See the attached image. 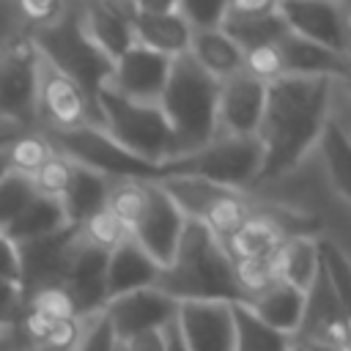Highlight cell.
<instances>
[{"label": "cell", "mask_w": 351, "mask_h": 351, "mask_svg": "<svg viewBox=\"0 0 351 351\" xmlns=\"http://www.w3.org/2000/svg\"><path fill=\"white\" fill-rule=\"evenodd\" d=\"M80 19H82V27H85L88 38L110 60H118L134 44L129 16L115 0H90L85 16H80Z\"/></svg>", "instance_id": "7402d4cb"}, {"label": "cell", "mask_w": 351, "mask_h": 351, "mask_svg": "<svg viewBox=\"0 0 351 351\" xmlns=\"http://www.w3.org/2000/svg\"><path fill=\"white\" fill-rule=\"evenodd\" d=\"M293 351H302V348H299V346H296V343H293Z\"/></svg>", "instance_id": "f6af8a7d"}, {"label": "cell", "mask_w": 351, "mask_h": 351, "mask_svg": "<svg viewBox=\"0 0 351 351\" xmlns=\"http://www.w3.org/2000/svg\"><path fill=\"white\" fill-rule=\"evenodd\" d=\"M321 145V154H324V165H326V173H329V181L332 186L337 189V195L343 200H348V184H351V145H348V137H346V129L329 115L321 126V134L315 140Z\"/></svg>", "instance_id": "f1b7e54d"}, {"label": "cell", "mask_w": 351, "mask_h": 351, "mask_svg": "<svg viewBox=\"0 0 351 351\" xmlns=\"http://www.w3.org/2000/svg\"><path fill=\"white\" fill-rule=\"evenodd\" d=\"M219 30L241 49V52H252V49H261V47H271L277 44L288 27L282 22V16L274 11V14H266V16H225Z\"/></svg>", "instance_id": "83f0119b"}, {"label": "cell", "mask_w": 351, "mask_h": 351, "mask_svg": "<svg viewBox=\"0 0 351 351\" xmlns=\"http://www.w3.org/2000/svg\"><path fill=\"white\" fill-rule=\"evenodd\" d=\"M280 0H230L225 16H266L277 11Z\"/></svg>", "instance_id": "8d00e7d4"}, {"label": "cell", "mask_w": 351, "mask_h": 351, "mask_svg": "<svg viewBox=\"0 0 351 351\" xmlns=\"http://www.w3.org/2000/svg\"><path fill=\"white\" fill-rule=\"evenodd\" d=\"M8 170H14V165H11V156H8V148H0V178H3Z\"/></svg>", "instance_id": "7bdbcfd3"}, {"label": "cell", "mask_w": 351, "mask_h": 351, "mask_svg": "<svg viewBox=\"0 0 351 351\" xmlns=\"http://www.w3.org/2000/svg\"><path fill=\"white\" fill-rule=\"evenodd\" d=\"M19 307H22L19 285H16L14 280H3V277H0V329H3L5 324L16 321Z\"/></svg>", "instance_id": "d590c367"}, {"label": "cell", "mask_w": 351, "mask_h": 351, "mask_svg": "<svg viewBox=\"0 0 351 351\" xmlns=\"http://www.w3.org/2000/svg\"><path fill=\"white\" fill-rule=\"evenodd\" d=\"M156 291L173 302H247V291L222 241L197 219H186L173 261L159 271Z\"/></svg>", "instance_id": "7a4b0ae2"}, {"label": "cell", "mask_w": 351, "mask_h": 351, "mask_svg": "<svg viewBox=\"0 0 351 351\" xmlns=\"http://www.w3.org/2000/svg\"><path fill=\"white\" fill-rule=\"evenodd\" d=\"M38 195L36 184L30 181L27 173H19V170H8L3 178H0V230Z\"/></svg>", "instance_id": "f546056e"}, {"label": "cell", "mask_w": 351, "mask_h": 351, "mask_svg": "<svg viewBox=\"0 0 351 351\" xmlns=\"http://www.w3.org/2000/svg\"><path fill=\"white\" fill-rule=\"evenodd\" d=\"M184 222H186V217L173 203V197L159 184H145L143 200H140L132 222L126 225V233L143 247V252L159 269H165L176 255Z\"/></svg>", "instance_id": "9c48e42d"}, {"label": "cell", "mask_w": 351, "mask_h": 351, "mask_svg": "<svg viewBox=\"0 0 351 351\" xmlns=\"http://www.w3.org/2000/svg\"><path fill=\"white\" fill-rule=\"evenodd\" d=\"M101 313L110 321L115 340L118 343H129V340H134L140 335L159 332L165 324L176 321L178 302H173L170 296H165L156 288H140V291L107 299Z\"/></svg>", "instance_id": "7c38bea8"}, {"label": "cell", "mask_w": 351, "mask_h": 351, "mask_svg": "<svg viewBox=\"0 0 351 351\" xmlns=\"http://www.w3.org/2000/svg\"><path fill=\"white\" fill-rule=\"evenodd\" d=\"M165 165V181L170 178H203L222 189H244L255 184V176L261 170V143L258 137H230L217 134L203 148L167 159Z\"/></svg>", "instance_id": "52a82bcc"}, {"label": "cell", "mask_w": 351, "mask_h": 351, "mask_svg": "<svg viewBox=\"0 0 351 351\" xmlns=\"http://www.w3.org/2000/svg\"><path fill=\"white\" fill-rule=\"evenodd\" d=\"M332 82L324 77H277L266 82V104L258 126L261 170L255 184L291 173L315 145L324 121L332 115Z\"/></svg>", "instance_id": "6da1fadb"}, {"label": "cell", "mask_w": 351, "mask_h": 351, "mask_svg": "<svg viewBox=\"0 0 351 351\" xmlns=\"http://www.w3.org/2000/svg\"><path fill=\"white\" fill-rule=\"evenodd\" d=\"M170 60L173 58L159 55L134 41L118 60H112V71L104 88L129 101L156 104L170 74Z\"/></svg>", "instance_id": "5bb4252c"}, {"label": "cell", "mask_w": 351, "mask_h": 351, "mask_svg": "<svg viewBox=\"0 0 351 351\" xmlns=\"http://www.w3.org/2000/svg\"><path fill=\"white\" fill-rule=\"evenodd\" d=\"M107 195H110L107 178H101L99 173H93L77 162H69V176L63 181V189L58 192V200L63 206L69 225L80 228L88 219H93L99 211H104Z\"/></svg>", "instance_id": "ffe728a7"}, {"label": "cell", "mask_w": 351, "mask_h": 351, "mask_svg": "<svg viewBox=\"0 0 351 351\" xmlns=\"http://www.w3.org/2000/svg\"><path fill=\"white\" fill-rule=\"evenodd\" d=\"M38 112L49 118V129H74L85 123L101 126L99 110L85 99V93L44 60L38 74Z\"/></svg>", "instance_id": "2e32d148"}, {"label": "cell", "mask_w": 351, "mask_h": 351, "mask_svg": "<svg viewBox=\"0 0 351 351\" xmlns=\"http://www.w3.org/2000/svg\"><path fill=\"white\" fill-rule=\"evenodd\" d=\"M244 304L263 324H269L271 329L293 337L299 332L302 315H304V291H299V288H293L282 280H274L266 288L250 293Z\"/></svg>", "instance_id": "44dd1931"}, {"label": "cell", "mask_w": 351, "mask_h": 351, "mask_svg": "<svg viewBox=\"0 0 351 351\" xmlns=\"http://www.w3.org/2000/svg\"><path fill=\"white\" fill-rule=\"evenodd\" d=\"M186 52L192 55V60L203 71H208L219 82L244 69V52L219 27H214V30H192Z\"/></svg>", "instance_id": "cb8c5ba5"}, {"label": "cell", "mask_w": 351, "mask_h": 351, "mask_svg": "<svg viewBox=\"0 0 351 351\" xmlns=\"http://www.w3.org/2000/svg\"><path fill=\"white\" fill-rule=\"evenodd\" d=\"M176 324L189 351H233V318L225 302H181Z\"/></svg>", "instance_id": "e0dca14e"}, {"label": "cell", "mask_w": 351, "mask_h": 351, "mask_svg": "<svg viewBox=\"0 0 351 351\" xmlns=\"http://www.w3.org/2000/svg\"><path fill=\"white\" fill-rule=\"evenodd\" d=\"M19 8L25 14V19L33 22L36 27L52 25L55 19H60L66 14V3L63 0H19Z\"/></svg>", "instance_id": "e575fe53"}, {"label": "cell", "mask_w": 351, "mask_h": 351, "mask_svg": "<svg viewBox=\"0 0 351 351\" xmlns=\"http://www.w3.org/2000/svg\"><path fill=\"white\" fill-rule=\"evenodd\" d=\"M274 271H277V280H282V282L307 293V288L313 285L315 271H318L315 241L310 236L282 239V244L274 255Z\"/></svg>", "instance_id": "4316f807"}, {"label": "cell", "mask_w": 351, "mask_h": 351, "mask_svg": "<svg viewBox=\"0 0 351 351\" xmlns=\"http://www.w3.org/2000/svg\"><path fill=\"white\" fill-rule=\"evenodd\" d=\"M159 337H162V348H165V351H189L186 343H184V337H181V329H178L176 321L165 324V326L159 329Z\"/></svg>", "instance_id": "ab89813d"}, {"label": "cell", "mask_w": 351, "mask_h": 351, "mask_svg": "<svg viewBox=\"0 0 351 351\" xmlns=\"http://www.w3.org/2000/svg\"><path fill=\"white\" fill-rule=\"evenodd\" d=\"M178 0H132L123 11L132 14H173Z\"/></svg>", "instance_id": "f35d334b"}, {"label": "cell", "mask_w": 351, "mask_h": 351, "mask_svg": "<svg viewBox=\"0 0 351 351\" xmlns=\"http://www.w3.org/2000/svg\"><path fill=\"white\" fill-rule=\"evenodd\" d=\"M118 340L112 335L110 321L104 318V313L90 315V324L85 332H80V340L74 346V351H115Z\"/></svg>", "instance_id": "d6a6232c"}, {"label": "cell", "mask_w": 351, "mask_h": 351, "mask_svg": "<svg viewBox=\"0 0 351 351\" xmlns=\"http://www.w3.org/2000/svg\"><path fill=\"white\" fill-rule=\"evenodd\" d=\"M217 99L219 80L203 71L189 52L170 60V74L156 104L173 129L176 156L192 154L217 137Z\"/></svg>", "instance_id": "3957f363"}, {"label": "cell", "mask_w": 351, "mask_h": 351, "mask_svg": "<svg viewBox=\"0 0 351 351\" xmlns=\"http://www.w3.org/2000/svg\"><path fill=\"white\" fill-rule=\"evenodd\" d=\"M107 255H110V250L90 244L80 230V241H77L71 261L66 266V274L60 280V291H63L69 310L77 321L85 315L90 318V315L101 313L107 304V288H104Z\"/></svg>", "instance_id": "8fae6325"}, {"label": "cell", "mask_w": 351, "mask_h": 351, "mask_svg": "<svg viewBox=\"0 0 351 351\" xmlns=\"http://www.w3.org/2000/svg\"><path fill=\"white\" fill-rule=\"evenodd\" d=\"M277 14L288 33L348 55V22L340 0H280Z\"/></svg>", "instance_id": "4fadbf2b"}, {"label": "cell", "mask_w": 351, "mask_h": 351, "mask_svg": "<svg viewBox=\"0 0 351 351\" xmlns=\"http://www.w3.org/2000/svg\"><path fill=\"white\" fill-rule=\"evenodd\" d=\"M96 107L101 129L129 154L156 165L176 159V137L159 104L129 101L110 88H101V93L96 96Z\"/></svg>", "instance_id": "8992f818"}, {"label": "cell", "mask_w": 351, "mask_h": 351, "mask_svg": "<svg viewBox=\"0 0 351 351\" xmlns=\"http://www.w3.org/2000/svg\"><path fill=\"white\" fill-rule=\"evenodd\" d=\"M233 351H293V337L263 324L244 302L230 304Z\"/></svg>", "instance_id": "484cf974"}, {"label": "cell", "mask_w": 351, "mask_h": 351, "mask_svg": "<svg viewBox=\"0 0 351 351\" xmlns=\"http://www.w3.org/2000/svg\"><path fill=\"white\" fill-rule=\"evenodd\" d=\"M159 271L162 269L143 252V247L132 236H123L107 255V271H104L107 299L140 288H154Z\"/></svg>", "instance_id": "d6986e66"}, {"label": "cell", "mask_w": 351, "mask_h": 351, "mask_svg": "<svg viewBox=\"0 0 351 351\" xmlns=\"http://www.w3.org/2000/svg\"><path fill=\"white\" fill-rule=\"evenodd\" d=\"M19 134H22V132H0V148H8Z\"/></svg>", "instance_id": "ee69618b"}, {"label": "cell", "mask_w": 351, "mask_h": 351, "mask_svg": "<svg viewBox=\"0 0 351 351\" xmlns=\"http://www.w3.org/2000/svg\"><path fill=\"white\" fill-rule=\"evenodd\" d=\"M30 41H33L38 58L49 69H55L58 74L71 80L85 93V99L96 107V96L101 93V88L110 80L112 60L88 38L82 19L77 14H63L52 25L36 27L30 33Z\"/></svg>", "instance_id": "277c9868"}, {"label": "cell", "mask_w": 351, "mask_h": 351, "mask_svg": "<svg viewBox=\"0 0 351 351\" xmlns=\"http://www.w3.org/2000/svg\"><path fill=\"white\" fill-rule=\"evenodd\" d=\"M115 351H123V346H121V343H118V348H115Z\"/></svg>", "instance_id": "bcb514c9"}, {"label": "cell", "mask_w": 351, "mask_h": 351, "mask_svg": "<svg viewBox=\"0 0 351 351\" xmlns=\"http://www.w3.org/2000/svg\"><path fill=\"white\" fill-rule=\"evenodd\" d=\"M134 41L167 55V58H178L189 49V38H192V27L173 11V14H132L126 11Z\"/></svg>", "instance_id": "603a6c76"}, {"label": "cell", "mask_w": 351, "mask_h": 351, "mask_svg": "<svg viewBox=\"0 0 351 351\" xmlns=\"http://www.w3.org/2000/svg\"><path fill=\"white\" fill-rule=\"evenodd\" d=\"M274 47L280 55L282 77H324V80L348 77V55L332 52L293 33H285Z\"/></svg>", "instance_id": "ac0fdd59"}, {"label": "cell", "mask_w": 351, "mask_h": 351, "mask_svg": "<svg viewBox=\"0 0 351 351\" xmlns=\"http://www.w3.org/2000/svg\"><path fill=\"white\" fill-rule=\"evenodd\" d=\"M121 346H123V351H165L159 332L140 335V337H134V340H129V343H121Z\"/></svg>", "instance_id": "60d3db41"}, {"label": "cell", "mask_w": 351, "mask_h": 351, "mask_svg": "<svg viewBox=\"0 0 351 351\" xmlns=\"http://www.w3.org/2000/svg\"><path fill=\"white\" fill-rule=\"evenodd\" d=\"M0 351H3V337H0Z\"/></svg>", "instance_id": "7dc6e473"}, {"label": "cell", "mask_w": 351, "mask_h": 351, "mask_svg": "<svg viewBox=\"0 0 351 351\" xmlns=\"http://www.w3.org/2000/svg\"><path fill=\"white\" fill-rule=\"evenodd\" d=\"M80 241L77 225H63L60 230L16 244V261H19V293L22 299L60 288V280L66 274V266L71 261V252Z\"/></svg>", "instance_id": "30bf717a"}, {"label": "cell", "mask_w": 351, "mask_h": 351, "mask_svg": "<svg viewBox=\"0 0 351 351\" xmlns=\"http://www.w3.org/2000/svg\"><path fill=\"white\" fill-rule=\"evenodd\" d=\"M66 222V214H63V206L58 197L52 195H36L0 233L16 247V244H25V241H33V239H41V236H49L55 230H60Z\"/></svg>", "instance_id": "d4e9b609"}, {"label": "cell", "mask_w": 351, "mask_h": 351, "mask_svg": "<svg viewBox=\"0 0 351 351\" xmlns=\"http://www.w3.org/2000/svg\"><path fill=\"white\" fill-rule=\"evenodd\" d=\"M44 140L49 148L69 162H77L101 178H121V181H145V184H162L165 165L145 162L134 154H129L123 145H118L101 126H74V129H47Z\"/></svg>", "instance_id": "5b68a950"}, {"label": "cell", "mask_w": 351, "mask_h": 351, "mask_svg": "<svg viewBox=\"0 0 351 351\" xmlns=\"http://www.w3.org/2000/svg\"><path fill=\"white\" fill-rule=\"evenodd\" d=\"M247 74L263 80V82H271L277 77H282V69H280V55H277V47H261V49H252V52H244V69Z\"/></svg>", "instance_id": "836d02e7"}, {"label": "cell", "mask_w": 351, "mask_h": 351, "mask_svg": "<svg viewBox=\"0 0 351 351\" xmlns=\"http://www.w3.org/2000/svg\"><path fill=\"white\" fill-rule=\"evenodd\" d=\"M38 74L41 58L30 36H14L0 47V118L33 123L38 115Z\"/></svg>", "instance_id": "ba28073f"}, {"label": "cell", "mask_w": 351, "mask_h": 351, "mask_svg": "<svg viewBox=\"0 0 351 351\" xmlns=\"http://www.w3.org/2000/svg\"><path fill=\"white\" fill-rule=\"evenodd\" d=\"M315 252H318V269L324 271V277L329 280L332 291L337 293V299L348 307V288H351V269L346 255L340 252V247L329 239H318L315 241Z\"/></svg>", "instance_id": "4dcf8cb0"}, {"label": "cell", "mask_w": 351, "mask_h": 351, "mask_svg": "<svg viewBox=\"0 0 351 351\" xmlns=\"http://www.w3.org/2000/svg\"><path fill=\"white\" fill-rule=\"evenodd\" d=\"M266 104V82L239 71L219 82L217 99V132L230 137H255Z\"/></svg>", "instance_id": "9a60e30c"}, {"label": "cell", "mask_w": 351, "mask_h": 351, "mask_svg": "<svg viewBox=\"0 0 351 351\" xmlns=\"http://www.w3.org/2000/svg\"><path fill=\"white\" fill-rule=\"evenodd\" d=\"M0 277L3 280H19V261H16V247L0 233ZM19 285V282H16Z\"/></svg>", "instance_id": "74e56055"}, {"label": "cell", "mask_w": 351, "mask_h": 351, "mask_svg": "<svg viewBox=\"0 0 351 351\" xmlns=\"http://www.w3.org/2000/svg\"><path fill=\"white\" fill-rule=\"evenodd\" d=\"M302 351H348V348H340V346H329V343H315V340H307V343H296Z\"/></svg>", "instance_id": "b9f144b4"}, {"label": "cell", "mask_w": 351, "mask_h": 351, "mask_svg": "<svg viewBox=\"0 0 351 351\" xmlns=\"http://www.w3.org/2000/svg\"><path fill=\"white\" fill-rule=\"evenodd\" d=\"M230 0H178L176 14L192 30H214L222 25Z\"/></svg>", "instance_id": "1f68e13d"}]
</instances>
